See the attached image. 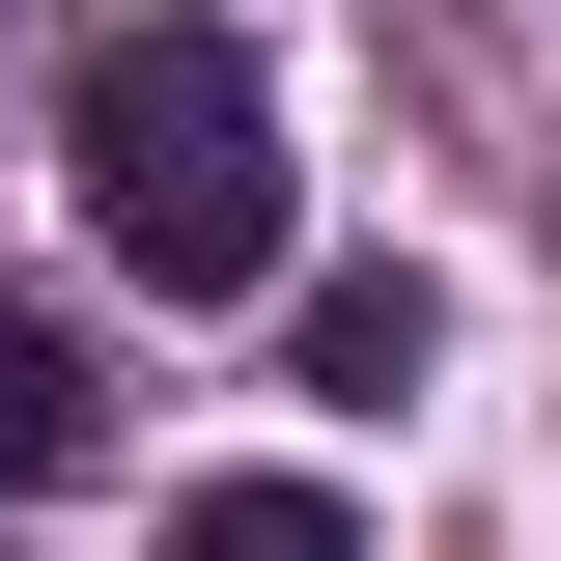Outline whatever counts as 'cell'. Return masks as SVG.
Masks as SVG:
<instances>
[{"label": "cell", "instance_id": "obj_1", "mask_svg": "<svg viewBox=\"0 0 561 561\" xmlns=\"http://www.w3.org/2000/svg\"><path fill=\"white\" fill-rule=\"evenodd\" d=\"M57 169H84V253L169 280V309H253L280 280V113H253L225 28H113L57 84Z\"/></svg>", "mask_w": 561, "mask_h": 561}, {"label": "cell", "instance_id": "obj_2", "mask_svg": "<svg viewBox=\"0 0 561 561\" xmlns=\"http://www.w3.org/2000/svg\"><path fill=\"white\" fill-rule=\"evenodd\" d=\"M84 449H113V365H84L57 309H0V505H57Z\"/></svg>", "mask_w": 561, "mask_h": 561}, {"label": "cell", "instance_id": "obj_3", "mask_svg": "<svg viewBox=\"0 0 561 561\" xmlns=\"http://www.w3.org/2000/svg\"><path fill=\"white\" fill-rule=\"evenodd\" d=\"M421 337H449V309H421L393 253H365V280H309V393H421Z\"/></svg>", "mask_w": 561, "mask_h": 561}, {"label": "cell", "instance_id": "obj_4", "mask_svg": "<svg viewBox=\"0 0 561 561\" xmlns=\"http://www.w3.org/2000/svg\"><path fill=\"white\" fill-rule=\"evenodd\" d=\"M169 561H365V534H337V478H197Z\"/></svg>", "mask_w": 561, "mask_h": 561}]
</instances>
